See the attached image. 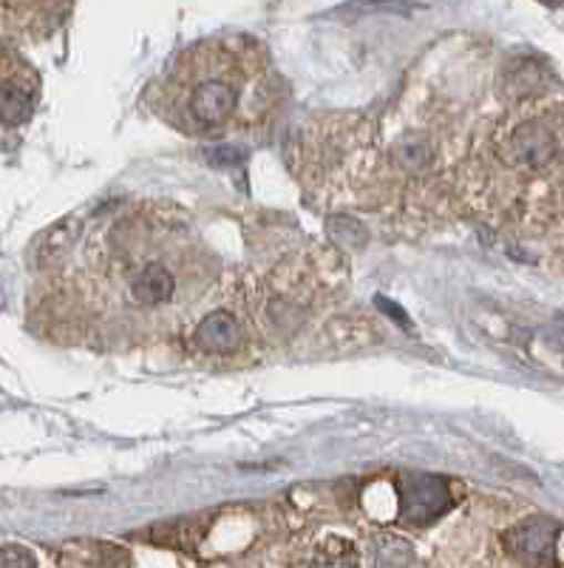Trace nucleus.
I'll use <instances>...</instances> for the list:
<instances>
[{"label":"nucleus","mask_w":564,"mask_h":568,"mask_svg":"<svg viewBox=\"0 0 564 568\" xmlns=\"http://www.w3.org/2000/svg\"><path fill=\"white\" fill-rule=\"evenodd\" d=\"M307 568H358V557L347 542H327L309 555Z\"/></svg>","instance_id":"6e6552de"},{"label":"nucleus","mask_w":564,"mask_h":568,"mask_svg":"<svg viewBox=\"0 0 564 568\" xmlns=\"http://www.w3.org/2000/svg\"><path fill=\"white\" fill-rule=\"evenodd\" d=\"M40 100V74L20 52L0 45V134L32 120Z\"/></svg>","instance_id":"20e7f679"},{"label":"nucleus","mask_w":564,"mask_h":568,"mask_svg":"<svg viewBox=\"0 0 564 568\" xmlns=\"http://www.w3.org/2000/svg\"><path fill=\"white\" fill-rule=\"evenodd\" d=\"M89 265L96 298L116 318L162 324L182 318L213 273L187 227L129 213L91 240Z\"/></svg>","instance_id":"f257e3e1"},{"label":"nucleus","mask_w":564,"mask_h":568,"mask_svg":"<svg viewBox=\"0 0 564 568\" xmlns=\"http://www.w3.org/2000/svg\"><path fill=\"white\" fill-rule=\"evenodd\" d=\"M269 98L267 52L247 38L191 45L154 89L160 116L187 136H218L256 123Z\"/></svg>","instance_id":"f03ea898"},{"label":"nucleus","mask_w":564,"mask_h":568,"mask_svg":"<svg viewBox=\"0 0 564 568\" xmlns=\"http://www.w3.org/2000/svg\"><path fill=\"white\" fill-rule=\"evenodd\" d=\"M449 484L437 475H403L400 478V520L425 526L449 509Z\"/></svg>","instance_id":"39448f33"},{"label":"nucleus","mask_w":564,"mask_h":568,"mask_svg":"<svg viewBox=\"0 0 564 568\" xmlns=\"http://www.w3.org/2000/svg\"><path fill=\"white\" fill-rule=\"evenodd\" d=\"M556 520H551V517H531L525 524L505 531V546L516 560L542 568L551 566L553 557H556Z\"/></svg>","instance_id":"423d86ee"},{"label":"nucleus","mask_w":564,"mask_h":568,"mask_svg":"<svg viewBox=\"0 0 564 568\" xmlns=\"http://www.w3.org/2000/svg\"><path fill=\"white\" fill-rule=\"evenodd\" d=\"M500 151L511 165L545 169L564 151V114L525 116L502 136Z\"/></svg>","instance_id":"7ed1b4c3"},{"label":"nucleus","mask_w":564,"mask_h":568,"mask_svg":"<svg viewBox=\"0 0 564 568\" xmlns=\"http://www.w3.org/2000/svg\"><path fill=\"white\" fill-rule=\"evenodd\" d=\"M191 342H193V347L199 349V353L227 355V353H233V349L242 347V342H244L242 324L236 322V316H230V313H225V311L211 313V316H205L199 324H196V327H193Z\"/></svg>","instance_id":"0eeeda50"},{"label":"nucleus","mask_w":564,"mask_h":568,"mask_svg":"<svg viewBox=\"0 0 564 568\" xmlns=\"http://www.w3.org/2000/svg\"><path fill=\"white\" fill-rule=\"evenodd\" d=\"M0 568H38V560L29 549L9 542V546H0Z\"/></svg>","instance_id":"1a4fd4ad"},{"label":"nucleus","mask_w":564,"mask_h":568,"mask_svg":"<svg viewBox=\"0 0 564 568\" xmlns=\"http://www.w3.org/2000/svg\"><path fill=\"white\" fill-rule=\"evenodd\" d=\"M391 549L378 551V560L375 566L378 568H406V560H409V551L400 549V542H389Z\"/></svg>","instance_id":"9d476101"}]
</instances>
